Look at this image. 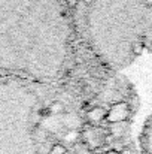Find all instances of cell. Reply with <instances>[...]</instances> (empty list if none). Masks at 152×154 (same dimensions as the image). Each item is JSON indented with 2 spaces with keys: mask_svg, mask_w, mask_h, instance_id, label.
<instances>
[{
  "mask_svg": "<svg viewBox=\"0 0 152 154\" xmlns=\"http://www.w3.org/2000/svg\"><path fill=\"white\" fill-rule=\"evenodd\" d=\"M57 90L0 76V154H43V123Z\"/></svg>",
  "mask_w": 152,
  "mask_h": 154,
  "instance_id": "3",
  "label": "cell"
},
{
  "mask_svg": "<svg viewBox=\"0 0 152 154\" xmlns=\"http://www.w3.org/2000/svg\"><path fill=\"white\" fill-rule=\"evenodd\" d=\"M73 9L82 44L107 70L152 48V0H82Z\"/></svg>",
  "mask_w": 152,
  "mask_h": 154,
  "instance_id": "2",
  "label": "cell"
},
{
  "mask_svg": "<svg viewBox=\"0 0 152 154\" xmlns=\"http://www.w3.org/2000/svg\"><path fill=\"white\" fill-rule=\"evenodd\" d=\"M84 48L70 0H0V76L60 87Z\"/></svg>",
  "mask_w": 152,
  "mask_h": 154,
  "instance_id": "1",
  "label": "cell"
},
{
  "mask_svg": "<svg viewBox=\"0 0 152 154\" xmlns=\"http://www.w3.org/2000/svg\"><path fill=\"white\" fill-rule=\"evenodd\" d=\"M70 2H72L73 5H76V3H79V2H82V0H70Z\"/></svg>",
  "mask_w": 152,
  "mask_h": 154,
  "instance_id": "4",
  "label": "cell"
}]
</instances>
